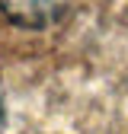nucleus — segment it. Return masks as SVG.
I'll list each match as a JSON object with an SVG mask.
<instances>
[{"mask_svg": "<svg viewBox=\"0 0 128 134\" xmlns=\"http://www.w3.org/2000/svg\"><path fill=\"white\" fill-rule=\"evenodd\" d=\"M0 10L23 29H48L64 16L67 0H0Z\"/></svg>", "mask_w": 128, "mask_h": 134, "instance_id": "nucleus-1", "label": "nucleus"}, {"mask_svg": "<svg viewBox=\"0 0 128 134\" xmlns=\"http://www.w3.org/2000/svg\"><path fill=\"white\" fill-rule=\"evenodd\" d=\"M0 121H3V105H0Z\"/></svg>", "mask_w": 128, "mask_h": 134, "instance_id": "nucleus-2", "label": "nucleus"}]
</instances>
